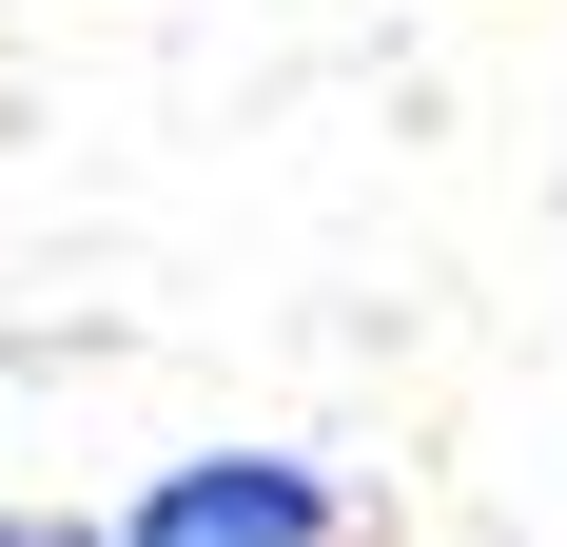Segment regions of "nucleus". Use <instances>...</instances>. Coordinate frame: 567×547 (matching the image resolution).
<instances>
[{"label": "nucleus", "mask_w": 567, "mask_h": 547, "mask_svg": "<svg viewBox=\"0 0 567 547\" xmlns=\"http://www.w3.org/2000/svg\"><path fill=\"white\" fill-rule=\"evenodd\" d=\"M99 547H333V489H313L293 450H196V469H157Z\"/></svg>", "instance_id": "obj_1"}, {"label": "nucleus", "mask_w": 567, "mask_h": 547, "mask_svg": "<svg viewBox=\"0 0 567 547\" xmlns=\"http://www.w3.org/2000/svg\"><path fill=\"white\" fill-rule=\"evenodd\" d=\"M0 547H99V528H59V508H0Z\"/></svg>", "instance_id": "obj_2"}]
</instances>
